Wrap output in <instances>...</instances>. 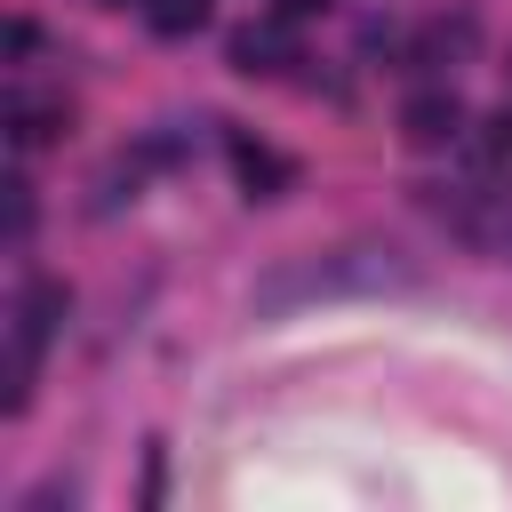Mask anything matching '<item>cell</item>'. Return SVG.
I'll use <instances>...</instances> for the list:
<instances>
[{
  "label": "cell",
  "instance_id": "52a82bcc",
  "mask_svg": "<svg viewBox=\"0 0 512 512\" xmlns=\"http://www.w3.org/2000/svg\"><path fill=\"white\" fill-rule=\"evenodd\" d=\"M136 8H144V24H152V32H168V40L208 24V0H136Z\"/></svg>",
  "mask_w": 512,
  "mask_h": 512
},
{
  "label": "cell",
  "instance_id": "7a4b0ae2",
  "mask_svg": "<svg viewBox=\"0 0 512 512\" xmlns=\"http://www.w3.org/2000/svg\"><path fill=\"white\" fill-rule=\"evenodd\" d=\"M224 56H232V72H248V80H280V72L296 64V32H288V16H264V24H240Z\"/></svg>",
  "mask_w": 512,
  "mask_h": 512
},
{
  "label": "cell",
  "instance_id": "ba28073f",
  "mask_svg": "<svg viewBox=\"0 0 512 512\" xmlns=\"http://www.w3.org/2000/svg\"><path fill=\"white\" fill-rule=\"evenodd\" d=\"M480 152H488V168H496V176H512V104L480 128Z\"/></svg>",
  "mask_w": 512,
  "mask_h": 512
},
{
  "label": "cell",
  "instance_id": "6da1fadb",
  "mask_svg": "<svg viewBox=\"0 0 512 512\" xmlns=\"http://www.w3.org/2000/svg\"><path fill=\"white\" fill-rule=\"evenodd\" d=\"M440 216H448V232L472 248V256H488V264H512V200H480V192H456V200H432Z\"/></svg>",
  "mask_w": 512,
  "mask_h": 512
},
{
  "label": "cell",
  "instance_id": "3957f363",
  "mask_svg": "<svg viewBox=\"0 0 512 512\" xmlns=\"http://www.w3.org/2000/svg\"><path fill=\"white\" fill-rule=\"evenodd\" d=\"M456 128H464V104H456V88H416V96L400 104V136H408L416 152H440V144H456Z\"/></svg>",
  "mask_w": 512,
  "mask_h": 512
},
{
  "label": "cell",
  "instance_id": "8992f818",
  "mask_svg": "<svg viewBox=\"0 0 512 512\" xmlns=\"http://www.w3.org/2000/svg\"><path fill=\"white\" fill-rule=\"evenodd\" d=\"M56 320H64V288L32 280V288H24V304H16V352H40V344L56 336Z\"/></svg>",
  "mask_w": 512,
  "mask_h": 512
},
{
  "label": "cell",
  "instance_id": "277c9868",
  "mask_svg": "<svg viewBox=\"0 0 512 512\" xmlns=\"http://www.w3.org/2000/svg\"><path fill=\"white\" fill-rule=\"evenodd\" d=\"M224 152H232V176H240V192H248V200H280V192L296 184V160H288V152H272V144H256V136H232Z\"/></svg>",
  "mask_w": 512,
  "mask_h": 512
},
{
  "label": "cell",
  "instance_id": "9c48e42d",
  "mask_svg": "<svg viewBox=\"0 0 512 512\" xmlns=\"http://www.w3.org/2000/svg\"><path fill=\"white\" fill-rule=\"evenodd\" d=\"M8 232H16V240L32 232V184H24V176H8Z\"/></svg>",
  "mask_w": 512,
  "mask_h": 512
},
{
  "label": "cell",
  "instance_id": "30bf717a",
  "mask_svg": "<svg viewBox=\"0 0 512 512\" xmlns=\"http://www.w3.org/2000/svg\"><path fill=\"white\" fill-rule=\"evenodd\" d=\"M320 8H336V0H280V16H320Z\"/></svg>",
  "mask_w": 512,
  "mask_h": 512
},
{
  "label": "cell",
  "instance_id": "5b68a950",
  "mask_svg": "<svg viewBox=\"0 0 512 512\" xmlns=\"http://www.w3.org/2000/svg\"><path fill=\"white\" fill-rule=\"evenodd\" d=\"M8 136H16V152L56 144V136H64V104H56V96H8Z\"/></svg>",
  "mask_w": 512,
  "mask_h": 512
}]
</instances>
